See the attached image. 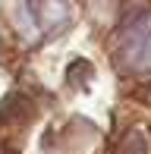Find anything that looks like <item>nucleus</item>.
<instances>
[{
  "label": "nucleus",
  "mask_w": 151,
  "mask_h": 154,
  "mask_svg": "<svg viewBox=\"0 0 151 154\" xmlns=\"http://www.w3.org/2000/svg\"><path fill=\"white\" fill-rule=\"evenodd\" d=\"M120 60L129 69H151V13H139L120 32Z\"/></svg>",
  "instance_id": "f257e3e1"
},
{
  "label": "nucleus",
  "mask_w": 151,
  "mask_h": 154,
  "mask_svg": "<svg viewBox=\"0 0 151 154\" xmlns=\"http://www.w3.org/2000/svg\"><path fill=\"white\" fill-rule=\"evenodd\" d=\"M35 19L41 22V29H63L66 19L72 16V3L69 0H29Z\"/></svg>",
  "instance_id": "f03ea898"
},
{
  "label": "nucleus",
  "mask_w": 151,
  "mask_h": 154,
  "mask_svg": "<svg viewBox=\"0 0 151 154\" xmlns=\"http://www.w3.org/2000/svg\"><path fill=\"white\" fill-rule=\"evenodd\" d=\"M120 154H148V142L142 132H129L120 145Z\"/></svg>",
  "instance_id": "7ed1b4c3"
}]
</instances>
